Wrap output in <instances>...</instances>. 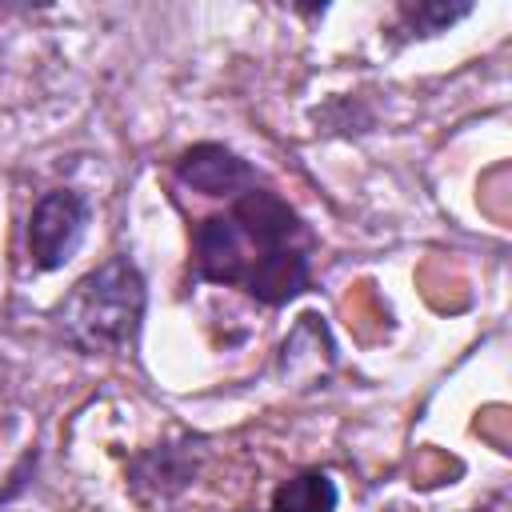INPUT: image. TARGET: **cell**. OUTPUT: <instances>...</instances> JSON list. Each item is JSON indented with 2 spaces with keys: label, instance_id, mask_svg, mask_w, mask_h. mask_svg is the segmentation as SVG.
<instances>
[{
  "label": "cell",
  "instance_id": "6da1fadb",
  "mask_svg": "<svg viewBox=\"0 0 512 512\" xmlns=\"http://www.w3.org/2000/svg\"><path fill=\"white\" fill-rule=\"evenodd\" d=\"M224 204L188 224V280L240 288L264 308L304 296L320 244L312 224L264 180Z\"/></svg>",
  "mask_w": 512,
  "mask_h": 512
},
{
  "label": "cell",
  "instance_id": "7a4b0ae2",
  "mask_svg": "<svg viewBox=\"0 0 512 512\" xmlns=\"http://www.w3.org/2000/svg\"><path fill=\"white\" fill-rule=\"evenodd\" d=\"M144 316H148V280L128 252H116L104 264H96L88 276H80L52 312L64 344H72L84 356L128 352L144 328Z\"/></svg>",
  "mask_w": 512,
  "mask_h": 512
},
{
  "label": "cell",
  "instance_id": "3957f363",
  "mask_svg": "<svg viewBox=\"0 0 512 512\" xmlns=\"http://www.w3.org/2000/svg\"><path fill=\"white\" fill-rule=\"evenodd\" d=\"M92 224V200L76 188H48L32 212H28V228H24V248H28V264L36 272H56L64 268Z\"/></svg>",
  "mask_w": 512,
  "mask_h": 512
},
{
  "label": "cell",
  "instance_id": "277c9868",
  "mask_svg": "<svg viewBox=\"0 0 512 512\" xmlns=\"http://www.w3.org/2000/svg\"><path fill=\"white\" fill-rule=\"evenodd\" d=\"M200 464H204L200 436L164 440V444H152V448H140L128 456L124 488L140 508H156V504H168L180 492H188L200 476Z\"/></svg>",
  "mask_w": 512,
  "mask_h": 512
},
{
  "label": "cell",
  "instance_id": "5b68a950",
  "mask_svg": "<svg viewBox=\"0 0 512 512\" xmlns=\"http://www.w3.org/2000/svg\"><path fill=\"white\" fill-rule=\"evenodd\" d=\"M172 180L184 192H196L204 200H232L244 188L260 184L264 176L256 172V164H248L240 152H232L220 140H200L188 144L176 160H172Z\"/></svg>",
  "mask_w": 512,
  "mask_h": 512
},
{
  "label": "cell",
  "instance_id": "8992f818",
  "mask_svg": "<svg viewBox=\"0 0 512 512\" xmlns=\"http://www.w3.org/2000/svg\"><path fill=\"white\" fill-rule=\"evenodd\" d=\"M340 488L324 468H300L272 492V512H336Z\"/></svg>",
  "mask_w": 512,
  "mask_h": 512
},
{
  "label": "cell",
  "instance_id": "52a82bcc",
  "mask_svg": "<svg viewBox=\"0 0 512 512\" xmlns=\"http://www.w3.org/2000/svg\"><path fill=\"white\" fill-rule=\"evenodd\" d=\"M464 16H472V4L468 0H400L396 4V24L412 40L440 36L452 24H460Z\"/></svg>",
  "mask_w": 512,
  "mask_h": 512
},
{
  "label": "cell",
  "instance_id": "ba28073f",
  "mask_svg": "<svg viewBox=\"0 0 512 512\" xmlns=\"http://www.w3.org/2000/svg\"><path fill=\"white\" fill-rule=\"evenodd\" d=\"M28 472H36V452H28V456L20 460V468L12 472V488H4V492H0V504H8V500H12V496L24 488V484H28V480H24Z\"/></svg>",
  "mask_w": 512,
  "mask_h": 512
}]
</instances>
